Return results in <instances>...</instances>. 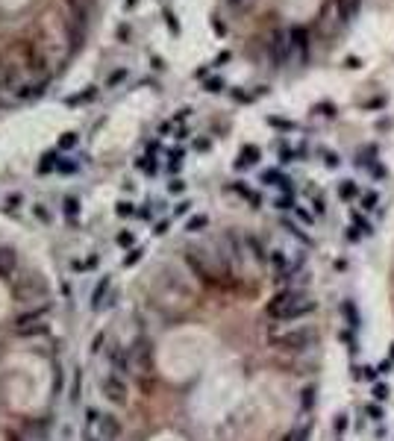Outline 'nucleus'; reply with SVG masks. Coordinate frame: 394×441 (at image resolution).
<instances>
[{"mask_svg": "<svg viewBox=\"0 0 394 441\" xmlns=\"http://www.w3.org/2000/svg\"><path fill=\"white\" fill-rule=\"evenodd\" d=\"M318 309V303L309 297L306 291H300V289H292V291H279L274 300L268 303V318L271 321H283V323H289V321H297V318H306V315H312Z\"/></svg>", "mask_w": 394, "mask_h": 441, "instance_id": "1", "label": "nucleus"}, {"mask_svg": "<svg viewBox=\"0 0 394 441\" xmlns=\"http://www.w3.org/2000/svg\"><path fill=\"white\" fill-rule=\"evenodd\" d=\"M321 339V333L315 329V326H292V329H286V333H271L268 341L274 344L276 350H286V353H303L309 347H315Z\"/></svg>", "mask_w": 394, "mask_h": 441, "instance_id": "2", "label": "nucleus"}, {"mask_svg": "<svg viewBox=\"0 0 394 441\" xmlns=\"http://www.w3.org/2000/svg\"><path fill=\"white\" fill-rule=\"evenodd\" d=\"M86 432L88 441H118L124 426L115 415L109 412H100V409H86Z\"/></svg>", "mask_w": 394, "mask_h": 441, "instance_id": "3", "label": "nucleus"}, {"mask_svg": "<svg viewBox=\"0 0 394 441\" xmlns=\"http://www.w3.org/2000/svg\"><path fill=\"white\" fill-rule=\"evenodd\" d=\"M100 391H103V397L109 403H115V406H127L130 403V389H127L124 376H118V373H106L100 379Z\"/></svg>", "mask_w": 394, "mask_h": 441, "instance_id": "4", "label": "nucleus"}, {"mask_svg": "<svg viewBox=\"0 0 394 441\" xmlns=\"http://www.w3.org/2000/svg\"><path fill=\"white\" fill-rule=\"evenodd\" d=\"M271 53H274L276 65H286L292 59V41H289V30H274L271 35Z\"/></svg>", "mask_w": 394, "mask_h": 441, "instance_id": "5", "label": "nucleus"}, {"mask_svg": "<svg viewBox=\"0 0 394 441\" xmlns=\"http://www.w3.org/2000/svg\"><path fill=\"white\" fill-rule=\"evenodd\" d=\"M259 183H265V186H276L283 194H294V180L289 177H283L279 171H262V177H259Z\"/></svg>", "mask_w": 394, "mask_h": 441, "instance_id": "6", "label": "nucleus"}, {"mask_svg": "<svg viewBox=\"0 0 394 441\" xmlns=\"http://www.w3.org/2000/svg\"><path fill=\"white\" fill-rule=\"evenodd\" d=\"M289 41H292V50H297L300 62H306V53H309V33L303 27H294L289 30Z\"/></svg>", "mask_w": 394, "mask_h": 441, "instance_id": "7", "label": "nucleus"}, {"mask_svg": "<svg viewBox=\"0 0 394 441\" xmlns=\"http://www.w3.org/2000/svg\"><path fill=\"white\" fill-rule=\"evenodd\" d=\"M109 362H112V368H115V373H118V376H124V373L133 371L130 353H127L124 347H112V350H109Z\"/></svg>", "mask_w": 394, "mask_h": 441, "instance_id": "8", "label": "nucleus"}, {"mask_svg": "<svg viewBox=\"0 0 394 441\" xmlns=\"http://www.w3.org/2000/svg\"><path fill=\"white\" fill-rule=\"evenodd\" d=\"M47 315H50V303H47V306H38V309H33V312H24V315H18V318H15V326L38 323V321H44Z\"/></svg>", "mask_w": 394, "mask_h": 441, "instance_id": "9", "label": "nucleus"}, {"mask_svg": "<svg viewBox=\"0 0 394 441\" xmlns=\"http://www.w3.org/2000/svg\"><path fill=\"white\" fill-rule=\"evenodd\" d=\"M259 156H262V153H259L256 144H244V147H241V153H239V162H236V168L241 171V168H250V165H256Z\"/></svg>", "mask_w": 394, "mask_h": 441, "instance_id": "10", "label": "nucleus"}, {"mask_svg": "<svg viewBox=\"0 0 394 441\" xmlns=\"http://www.w3.org/2000/svg\"><path fill=\"white\" fill-rule=\"evenodd\" d=\"M50 333V323L38 321V323H27V326H15V336H24V339H33V336H47Z\"/></svg>", "mask_w": 394, "mask_h": 441, "instance_id": "11", "label": "nucleus"}, {"mask_svg": "<svg viewBox=\"0 0 394 441\" xmlns=\"http://www.w3.org/2000/svg\"><path fill=\"white\" fill-rule=\"evenodd\" d=\"M109 286H112V280H109V277H100V283H97L94 291H91V309H100L103 306L106 294H109Z\"/></svg>", "mask_w": 394, "mask_h": 441, "instance_id": "12", "label": "nucleus"}, {"mask_svg": "<svg viewBox=\"0 0 394 441\" xmlns=\"http://www.w3.org/2000/svg\"><path fill=\"white\" fill-rule=\"evenodd\" d=\"M15 265H18V256H15V250L3 247V250H0V277H9V273L15 271Z\"/></svg>", "mask_w": 394, "mask_h": 441, "instance_id": "13", "label": "nucleus"}, {"mask_svg": "<svg viewBox=\"0 0 394 441\" xmlns=\"http://www.w3.org/2000/svg\"><path fill=\"white\" fill-rule=\"evenodd\" d=\"M350 218H353V230H356L359 236H365V238H368V236H374V227H371V220H368V218H362L359 212H353Z\"/></svg>", "mask_w": 394, "mask_h": 441, "instance_id": "14", "label": "nucleus"}, {"mask_svg": "<svg viewBox=\"0 0 394 441\" xmlns=\"http://www.w3.org/2000/svg\"><path fill=\"white\" fill-rule=\"evenodd\" d=\"M268 262H271V265H274L279 273L289 268V256H286V250H279V247H274V250L268 253Z\"/></svg>", "mask_w": 394, "mask_h": 441, "instance_id": "15", "label": "nucleus"}, {"mask_svg": "<svg viewBox=\"0 0 394 441\" xmlns=\"http://www.w3.org/2000/svg\"><path fill=\"white\" fill-rule=\"evenodd\" d=\"M136 168L144 171L147 177H153L156 171H159V165H156V159L150 156V153H144V156H138V159H136Z\"/></svg>", "mask_w": 394, "mask_h": 441, "instance_id": "16", "label": "nucleus"}, {"mask_svg": "<svg viewBox=\"0 0 394 441\" xmlns=\"http://www.w3.org/2000/svg\"><path fill=\"white\" fill-rule=\"evenodd\" d=\"M56 165H59V153H44L38 162V174H50V171H56Z\"/></svg>", "mask_w": 394, "mask_h": 441, "instance_id": "17", "label": "nucleus"}, {"mask_svg": "<svg viewBox=\"0 0 394 441\" xmlns=\"http://www.w3.org/2000/svg\"><path fill=\"white\" fill-rule=\"evenodd\" d=\"M62 209H65V218H68V220H77V218H80V200H77V197H65Z\"/></svg>", "mask_w": 394, "mask_h": 441, "instance_id": "18", "label": "nucleus"}, {"mask_svg": "<svg viewBox=\"0 0 394 441\" xmlns=\"http://www.w3.org/2000/svg\"><path fill=\"white\" fill-rule=\"evenodd\" d=\"M233 188L239 191V194H241V197H244V200H250V203H253V206H262V197H259V194H256V191H253V188L241 186V183H236V186H233Z\"/></svg>", "mask_w": 394, "mask_h": 441, "instance_id": "19", "label": "nucleus"}, {"mask_svg": "<svg viewBox=\"0 0 394 441\" xmlns=\"http://www.w3.org/2000/svg\"><path fill=\"white\" fill-rule=\"evenodd\" d=\"M206 227H209V218H206V215H194V218L186 220V230H189V233H200V230H206Z\"/></svg>", "mask_w": 394, "mask_h": 441, "instance_id": "20", "label": "nucleus"}, {"mask_svg": "<svg viewBox=\"0 0 394 441\" xmlns=\"http://www.w3.org/2000/svg\"><path fill=\"white\" fill-rule=\"evenodd\" d=\"M309 203H312V209H315V215H324V212H326L324 194H321V191H315V188L309 191Z\"/></svg>", "mask_w": 394, "mask_h": 441, "instance_id": "21", "label": "nucleus"}, {"mask_svg": "<svg viewBox=\"0 0 394 441\" xmlns=\"http://www.w3.org/2000/svg\"><path fill=\"white\" fill-rule=\"evenodd\" d=\"M359 203H362V209H365V212H371V209H377L379 194H377V191H365V194L359 197Z\"/></svg>", "mask_w": 394, "mask_h": 441, "instance_id": "22", "label": "nucleus"}, {"mask_svg": "<svg viewBox=\"0 0 394 441\" xmlns=\"http://www.w3.org/2000/svg\"><path fill=\"white\" fill-rule=\"evenodd\" d=\"M283 230H286V233H292V236L297 238V241H303V244H309V241H312L306 233H300V227H297V224H292V220H283Z\"/></svg>", "mask_w": 394, "mask_h": 441, "instance_id": "23", "label": "nucleus"}, {"mask_svg": "<svg viewBox=\"0 0 394 441\" xmlns=\"http://www.w3.org/2000/svg\"><path fill=\"white\" fill-rule=\"evenodd\" d=\"M339 194H342L344 200H350V197H356V194H359V188H356V183H353V180H344L342 188H339Z\"/></svg>", "mask_w": 394, "mask_h": 441, "instance_id": "24", "label": "nucleus"}, {"mask_svg": "<svg viewBox=\"0 0 394 441\" xmlns=\"http://www.w3.org/2000/svg\"><path fill=\"white\" fill-rule=\"evenodd\" d=\"M77 141H80V136H77V133H65V136L59 138V150H74V147H77Z\"/></svg>", "mask_w": 394, "mask_h": 441, "instance_id": "25", "label": "nucleus"}, {"mask_svg": "<svg viewBox=\"0 0 394 441\" xmlns=\"http://www.w3.org/2000/svg\"><path fill=\"white\" fill-rule=\"evenodd\" d=\"M274 206L279 209V212H289V209H294L297 203H294V194H283V197H276Z\"/></svg>", "mask_w": 394, "mask_h": 441, "instance_id": "26", "label": "nucleus"}, {"mask_svg": "<svg viewBox=\"0 0 394 441\" xmlns=\"http://www.w3.org/2000/svg\"><path fill=\"white\" fill-rule=\"evenodd\" d=\"M141 256H144V250H141V247H133L130 256H124V268H133L136 262H141Z\"/></svg>", "mask_w": 394, "mask_h": 441, "instance_id": "27", "label": "nucleus"}, {"mask_svg": "<svg viewBox=\"0 0 394 441\" xmlns=\"http://www.w3.org/2000/svg\"><path fill=\"white\" fill-rule=\"evenodd\" d=\"M97 262H100L97 256H88V259H83V262H74L71 268H74V271H88V268H97Z\"/></svg>", "mask_w": 394, "mask_h": 441, "instance_id": "28", "label": "nucleus"}, {"mask_svg": "<svg viewBox=\"0 0 394 441\" xmlns=\"http://www.w3.org/2000/svg\"><path fill=\"white\" fill-rule=\"evenodd\" d=\"M344 315H347V323H350V329H356V326H359V318H356V309H353V303H350V300L344 303Z\"/></svg>", "mask_w": 394, "mask_h": 441, "instance_id": "29", "label": "nucleus"}, {"mask_svg": "<svg viewBox=\"0 0 394 441\" xmlns=\"http://www.w3.org/2000/svg\"><path fill=\"white\" fill-rule=\"evenodd\" d=\"M115 212H118L121 218H130V215H136V206L130 203V200H121V203L115 206Z\"/></svg>", "mask_w": 394, "mask_h": 441, "instance_id": "30", "label": "nucleus"}, {"mask_svg": "<svg viewBox=\"0 0 394 441\" xmlns=\"http://www.w3.org/2000/svg\"><path fill=\"white\" fill-rule=\"evenodd\" d=\"M97 91L94 88H88V91H83V94H77V97H68V106H80V103H86V100H91Z\"/></svg>", "mask_w": 394, "mask_h": 441, "instance_id": "31", "label": "nucleus"}, {"mask_svg": "<svg viewBox=\"0 0 394 441\" xmlns=\"http://www.w3.org/2000/svg\"><path fill=\"white\" fill-rule=\"evenodd\" d=\"M297 156H300V150H289V147H283V150H279V162L289 165V162H297Z\"/></svg>", "mask_w": 394, "mask_h": 441, "instance_id": "32", "label": "nucleus"}, {"mask_svg": "<svg viewBox=\"0 0 394 441\" xmlns=\"http://www.w3.org/2000/svg\"><path fill=\"white\" fill-rule=\"evenodd\" d=\"M388 394H391V391H388V385H382V382H377V385H374V400H377V403L388 400Z\"/></svg>", "mask_w": 394, "mask_h": 441, "instance_id": "33", "label": "nucleus"}, {"mask_svg": "<svg viewBox=\"0 0 394 441\" xmlns=\"http://www.w3.org/2000/svg\"><path fill=\"white\" fill-rule=\"evenodd\" d=\"M227 85H223V80H218V77H212V80H206V91H212V94H218V91H223Z\"/></svg>", "mask_w": 394, "mask_h": 441, "instance_id": "34", "label": "nucleus"}, {"mask_svg": "<svg viewBox=\"0 0 394 441\" xmlns=\"http://www.w3.org/2000/svg\"><path fill=\"white\" fill-rule=\"evenodd\" d=\"M268 124H271V127H276V130H286V133H292V130H294L292 121H283V118H268Z\"/></svg>", "mask_w": 394, "mask_h": 441, "instance_id": "35", "label": "nucleus"}, {"mask_svg": "<svg viewBox=\"0 0 394 441\" xmlns=\"http://www.w3.org/2000/svg\"><path fill=\"white\" fill-rule=\"evenodd\" d=\"M133 241H136V236H133L130 230H124V233H118V244H121V247H133Z\"/></svg>", "mask_w": 394, "mask_h": 441, "instance_id": "36", "label": "nucleus"}, {"mask_svg": "<svg viewBox=\"0 0 394 441\" xmlns=\"http://www.w3.org/2000/svg\"><path fill=\"white\" fill-rule=\"evenodd\" d=\"M315 394H318V389H303V409H312V400H315Z\"/></svg>", "mask_w": 394, "mask_h": 441, "instance_id": "37", "label": "nucleus"}, {"mask_svg": "<svg viewBox=\"0 0 394 441\" xmlns=\"http://www.w3.org/2000/svg\"><path fill=\"white\" fill-rule=\"evenodd\" d=\"M153 212H156V203H147L144 209H136V215H138V218H144V220L153 218Z\"/></svg>", "mask_w": 394, "mask_h": 441, "instance_id": "38", "label": "nucleus"}, {"mask_svg": "<svg viewBox=\"0 0 394 441\" xmlns=\"http://www.w3.org/2000/svg\"><path fill=\"white\" fill-rule=\"evenodd\" d=\"M292 212H294V215H297V218H300V220H303V224H312V220H315V218H312V212H306L303 206H294Z\"/></svg>", "mask_w": 394, "mask_h": 441, "instance_id": "39", "label": "nucleus"}, {"mask_svg": "<svg viewBox=\"0 0 394 441\" xmlns=\"http://www.w3.org/2000/svg\"><path fill=\"white\" fill-rule=\"evenodd\" d=\"M103 341H106V333H97V336L91 339V353H100V350H103Z\"/></svg>", "mask_w": 394, "mask_h": 441, "instance_id": "40", "label": "nucleus"}, {"mask_svg": "<svg viewBox=\"0 0 394 441\" xmlns=\"http://www.w3.org/2000/svg\"><path fill=\"white\" fill-rule=\"evenodd\" d=\"M356 379H377L374 368H356Z\"/></svg>", "mask_w": 394, "mask_h": 441, "instance_id": "41", "label": "nucleus"}, {"mask_svg": "<svg viewBox=\"0 0 394 441\" xmlns=\"http://www.w3.org/2000/svg\"><path fill=\"white\" fill-rule=\"evenodd\" d=\"M332 429L342 435L344 429H347V415H335V421H332Z\"/></svg>", "mask_w": 394, "mask_h": 441, "instance_id": "42", "label": "nucleus"}, {"mask_svg": "<svg viewBox=\"0 0 394 441\" xmlns=\"http://www.w3.org/2000/svg\"><path fill=\"white\" fill-rule=\"evenodd\" d=\"M365 412L371 415V421H382V409H379L377 403H371V406H365Z\"/></svg>", "mask_w": 394, "mask_h": 441, "instance_id": "43", "label": "nucleus"}, {"mask_svg": "<svg viewBox=\"0 0 394 441\" xmlns=\"http://www.w3.org/2000/svg\"><path fill=\"white\" fill-rule=\"evenodd\" d=\"M77 168H80L77 162H59L56 165V171H62V174H77Z\"/></svg>", "mask_w": 394, "mask_h": 441, "instance_id": "44", "label": "nucleus"}, {"mask_svg": "<svg viewBox=\"0 0 394 441\" xmlns=\"http://www.w3.org/2000/svg\"><path fill=\"white\" fill-rule=\"evenodd\" d=\"M324 162H326V168H339V165H342V159H339L335 153H324Z\"/></svg>", "mask_w": 394, "mask_h": 441, "instance_id": "45", "label": "nucleus"}, {"mask_svg": "<svg viewBox=\"0 0 394 441\" xmlns=\"http://www.w3.org/2000/svg\"><path fill=\"white\" fill-rule=\"evenodd\" d=\"M315 112H321V115H326V118H329V115H335L332 103H318V106H315Z\"/></svg>", "mask_w": 394, "mask_h": 441, "instance_id": "46", "label": "nucleus"}, {"mask_svg": "<svg viewBox=\"0 0 394 441\" xmlns=\"http://www.w3.org/2000/svg\"><path fill=\"white\" fill-rule=\"evenodd\" d=\"M168 191H171V194H180V191H186V183H183V180H171V183H168Z\"/></svg>", "mask_w": 394, "mask_h": 441, "instance_id": "47", "label": "nucleus"}, {"mask_svg": "<svg viewBox=\"0 0 394 441\" xmlns=\"http://www.w3.org/2000/svg\"><path fill=\"white\" fill-rule=\"evenodd\" d=\"M21 200H24L21 194H9V197H6V209H18V206H21Z\"/></svg>", "mask_w": 394, "mask_h": 441, "instance_id": "48", "label": "nucleus"}, {"mask_svg": "<svg viewBox=\"0 0 394 441\" xmlns=\"http://www.w3.org/2000/svg\"><path fill=\"white\" fill-rule=\"evenodd\" d=\"M165 21H168L171 33H180V24H177V15H174V12H165Z\"/></svg>", "mask_w": 394, "mask_h": 441, "instance_id": "49", "label": "nucleus"}, {"mask_svg": "<svg viewBox=\"0 0 394 441\" xmlns=\"http://www.w3.org/2000/svg\"><path fill=\"white\" fill-rule=\"evenodd\" d=\"M33 212H35L38 220H47V224H50V212H44V206H33Z\"/></svg>", "mask_w": 394, "mask_h": 441, "instance_id": "50", "label": "nucleus"}, {"mask_svg": "<svg viewBox=\"0 0 394 441\" xmlns=\"http://www.w3.org/2000/svg\"><path fill=\"white\" fill-rule=\"evenodd\" d=\"M124 77H127V71H124V68H121V71H115V74L109 77V88H112V85H118L121 80H124Z\"/></svg>", "mask_w": 394, "mask_h": 441, "instance_id": "51", "label": "nucleus"}, {"mask_svg": "<svg viewBox=\"0 0 394 441\" xmlns=\"http://www.w3.org/2000/svg\"><path fill=\"white\" fill-rule=\"evenodd\" d=\"M189 209H191V203H189V200H183V203H177V209H174V215H186Z\"/></svg>", "mask_w": 394, "mask_h": 441, "instance_id": "52", "label": "nucleus"}, {"mask_svg": "<svg viewBox=\"0 0 394 441\" xmlns=\"http://www.w3.org/2000/svg\"><path fill=\"white\" fill-rule=\"evenodd\" d=\"M374 371H377V373H388V371H391V359H385V362H379V365H377V368H374Z\"/></svg>", "mask_w": 394, "mask_h": 441, "instance_id": "53", "label": "nucleus"}, {"mask_svg": "<svg viewBox=\"0 0 394 441\" xmlns=\"http://www.w3.org/2000/svg\"><path fill=\"white\" fill-rule=\"evenodd\" d=\"M153 233H156V236H165V233H168V220H159V224H156V230H153Z\"/></svg>", "mask_w": 394, "mask_h": 441, "instance_id": "54", "label": "nucleus"}, {"mask_svg": "<svg viewBox=\"0 0 394 441\" xmlns=\"http://www.w3.org/2000/svg\"><path fill=\"white\" fill-rule=\"evenodd\" d=\"M171 130H174V124H171V121H165V124H162V127H159V136H168V133H171Z\"/></svg>", "mask_w": 394, "mask_h": 441, "instance_id": "55", "label": "nucleus"}, {"mask_svg": "<svg viewBox=\"0 0 394 441\" xmlns=\"http://www.w3.org/2000/svg\"><path fill=\"white\" fill-rule=\"evenodd\" d=\"M212 27H215V33H218V35H223V33H227V27H223L221 21H212Z\"/></svg>", "mask_w": 394, "mask_h": 441, "instance_id": "56", "label": "nucleus"}, {"mask_svg": "<svg viewBox=\"0 0 394 441\" xmlns=\"http://www.w3.org/2000/svg\"><path fill=\"white\" fill-rule=\"evenodd\" d=\"M221 62H230V53H227V50H223L221 56H218V59H215V65H221Z\"/></svg>", "mask_w": 394, "mask_h": 441, "instance_id": "57", "label": "nucleus"}, {"mask_svg": "<svg viewBox=\"0 0 394 441\" xmlns=\"http://www.w3.org/2000/svg\"><path fill=\"white\" fill-rule=\"evenodd\" d=\"M127 6H130V9H133V6H136V0H127Z\"/></svg>", "mask_w": 394, "mask_h": 441, "instance_id": "58", "label": "nucleus"}, {"mask_svg": "<svg viewBox=\"0 0 394 441\" xmlns=\"http://www.w3.org/2000/svg\"><path fill=\"white\" fill-rule=\"evenodd\" d=\"M230 3H233V6H239V0H230Z\"/></svg>", "mask_w": 394, "mask_h": 441, "instance_id": "59", "label": "nucleus"}, {"mask_svg": "<svg viewBox=\"0 0 394 441\" xmlns=\"http://www.w3.org/2000/svg\"><path fill=\"white\" fill-rule=\"evenodd\" d=\"M391 359H394V344H391Z\"/></svg>", "mask_w": 394, "mask_h": 441, "instance_id": "60", "label": "nucleus"}]
</instances>
